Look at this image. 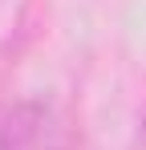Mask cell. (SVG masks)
<instances>
[{"label": "cell", "mask_w": 146, "mask_h": 150, "mask_svg": "<svg viewBox=\"0 0 146 150\" xmlns=\"http://www.w3.org/2000/svg\"><path fill=\"white\" fill-rule=\"evenodd\" d=\"M0 150H73V142L53 110L21 101L0 118Z\"/></svg>", "instance_id": "1"}]
</instances>
